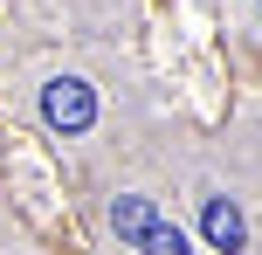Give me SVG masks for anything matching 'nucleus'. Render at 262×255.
<instances>
[{
    "mask_svg": "<svg viewBox=\"0 0 262 255\" xmlns=\"http://www.w3.org/2000/svg\"><path fill=\"white\" fill-rule=\"evenodd\" d=\"M111 228H118V242L138 248L145 235L159 228V214H152V200H145V193H118V200H111Z\"/></svg>",
    "mask_w": 262,
    "mask_h": 255,
    "instance_id": "obj_3",
    "label": "nucleus"
},
{
    "mask_svg": "<svg viewBox=\"0 0 262 255\" xmlns=\"http://www.w3.org/2000/svg\"><path fill=\"white\" fill-rule=\"evenodd\" d=\"M41 118H49V131H62V138H83L97 124V90L83 76H55V83H41Z\"/></svg>",
    "mask_w": 262,
    "mask_h": 255,
    "instance_id": "obj_1",
    "label": "nucleus"
},
{
    "mask_svg": "<svg viewBox=\"0 0 262 255\" xmlns=\"http://www.w3.org/2000/svg\"><path fill=\"white\" fill-rule=\"evenodd\" d=\"M138 248H145V255H193V248H186V235H180V228H172V221H159V228H152V235H145V242H138Z\"/></svg>",
    "mask_w": 262,
    "mask_h": 255,
    "instance_id": "obj_4",
    "label": "nucleus"
},
{
    "mask_svg": "<svg viewBox=\"0 0 262 255\" xmlns=\"http://www.w3.org/2000/svg\"><path fill=\"white\" fill-rule=\"evenodd\" d=\"M200 235H207V248H221V255L249 248V221H242V207L221 200V193H207V200H200Z\"/></svg>",
    "mask_w": 262,
    "mask_h": 255,
    "instance_id": "obj_2",
    "label": "nucleus"
}]
</instances>
